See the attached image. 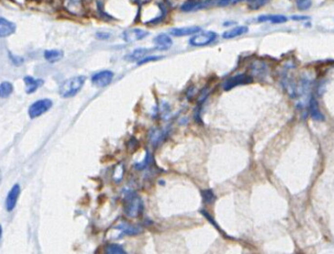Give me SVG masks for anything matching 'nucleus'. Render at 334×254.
Masks as SVG:
<instances>
[{"mask_svg": "<svg viewBox=\"0 0 334 254\" xmlns=\"http://www.w3.org/2000/svg\"><path fill=\"white\" fill-rule=\"evenodd\" d=\"M114 73L109 70L100 71L96 73L92 77V83L94 86L101 89L108 87L114 80Z\"/></svg>", "mask_w": 334, "mask_h": 254, "instance_id": "nucleus-6", "label": "nucleus"}, {"mask_svg": "<svg viewBox=\"0 0 334 254\" xmlns=\"http://www.w3.org/2000/svg\"><path fill=\"white\" fill-rule=\"evenodd\" d=\"M150 49H145V48H138L137 50H135L132 54L128 55L126 57L127 60L130 61H140L141 59H143L144 57L147 56V54L150 52Z\"/></svg>", "mask_w": 334, "mask_h": 254, "instance_id": "nucleus-20", "label": "nucleus"}, {"mask_svg": "<svg viewBox=\"0 0 334 254\" xmlns=\"http://www.w3.org/2000/svg\"><path fill=\"white\" fill-rule=\"evenodd\" d=\"M143 211L141 198L132 191L124 192V213L130 218H138Z\"/></svg>", "mask_w": 334, "mask_h": 254, "instance_id": "nucleus-1", "label": "nucleus"}, {"mask_svg": "<svg viewBox=\"0 0 334 254\" xmlns=\"http://www.w3.org/2000/svg\"><path fill=\"white\" fill-rule=\"evenodd\" d=\"M53 106V101L51 100L50 98H43V99H39L36 100L35 103H33L28 109V114L30 116V118L34 119L37 118L41 115H43L44 113H46L48 110H50V109L52 108Z\"/></svg>", "mask_w": 334, "mask_h": 254, "instance_id": "nucleus-3", "label": "nucleus"}, {"mask_svg": "<svg viewBox=\"0 0 334 254\" xmlns=\"http://www.w3.org/2000/svg\"><path fill=\"white\" fill-rule=\"evenodd\" d=\"M16 31V25L5 19L4 17L0 18V37L5 38L12 35Z\"/></svg>", "mask_w": 334, "mask_h": 254, "instance_id": "nucleus-11", "label": "nucleus"}, {"mask_svg": "<svg viewBox=\"0 0 334 254\" xmlns=\"http://www.w3.org/2000/svg\"><path fill=\"white\" fill-rule=\"evenodd\" d=\"M13 92V85L9 82H3L0 85V96L2 98L8 97Z\"/></svg>", "mask_w": 334, "mask_h": 254, "instance_id": "nucleus-23", "label": "nucleus"}, {"mask_svg": "<svg viewBox=\"0 0 334 254\" xmlns=\"http://www.w3.org/2000/svg\"><path fill=\"white\" fill-rule=\"evenodd\" d=\"M249 32V28L246 26H239V27H235L231 30H228L226 32L223 33V38L224 39H233L239 36H242L246 33Z\"/></svg>", "mask_w": 334, "mask_h": 254, "instance_id": "nucleus-17", "label": "nucleus"}, {"mask_svg": "<svg viewBox=\"0 0 334 254\" xmlns=\"http://www.w3.org/2000/svg\"><path fill=\"white\" fill-rule=\"evenodd\" d=\"M24 83H25V91L28 94H31L35 92L39 88H41L44 85V81L42 79H36L33 77H27L24 78Z\"/></svg>", "mask_w": 334, "mask_h": 254, "instance_id": "nucleus-12", "label": "nucleus"}, {"mask_svg": "<svg viewBox=\"0 0 334 254\" xmlns=\"http://www.w3.org/2000/svg\"><path fill=\"white\" fill-rule=\"evenodd\" d=\"M9 58L11 60V62L15 65V66H21L24 63V59L20 56H15L11 53H9Z\"/></svg>", "mask_w": 334, "mask_h": 254, "instance_id": "nucleus-29", "label": "nucleus"}, {"mask_svg": "<svg viewBox=\"0 0 334 254\" xmlns=\"http://www.w3.org/2000/svg\"><path fill=\"white\" fill-rule=\"evenodd\" d=\"M162 59V57H159V56H146L144 57L143 59H141L140 61L138 62V65L140 66V65H143V64H146L148 62H153V61H158Z\"/></svg>", "mask_w": 334, "mask_h": 254, "instance_id": "nucleus-27", "label": "nucleus"}, {"mask_svg": "<svg viewBox=\"0 0 334 254\" xmlns=\"http://www.w3.org/2000/svg\"><path fill=\"white\" fill-rule=\"evenodd\" d=\"M259 22H271L274 24H281V23H286L288 21V17L285 15H278V14H275V15H261L258 18Z\"/></svg>", "mask_w": 334, "mask_h": 254, "instance_id": "nucleus-16", "label": "nucleus"}, {"mask_svg": "<svg viewBox=\"0 0 334 254\" xmlns=\"http://www.w3.org/2000/svg\"><path fill=\"white\" fill-rule=\"evenodd\" d=\"M313 4L312 0H296V7L300 11L310 9Z\"/></svg>", "mask_w": 334, "mask_h": 254, "instance_id": "nucleus-26", "label": "nucleus"}, {"mask_svg": "<svg viewBox=\"0 0 334 254\" xmlns=\"http://www.w3.org/2000/svg\"><path fill=\"white\" fill-rule=\"evenodd\" d=\"M310 113H311V116L314 120H323L324 119V116L323 114L321 113L319 108H318V104H317V101L314 97H313L311 99V103H310Z\"/></svg>", "mask_w": 334, "mask_h": 254, "instance_id": "nucleus-19", "label": "nucleus"}, {"mask_svg": "<svg viewBox=\"0 0 334 254\" xmlns=\"http://www.w3.org/2000/svg\"><path fill=\"white\" fill-rule=\"evenodd\" d=\"M211 3L212 0H206V1H203V0H187L181 5V10L184 12H191L207 7Z\"/></svg>", "mask_w": 334, "mask_h": 254, "instance_id": "nucleus-10", "label": "nucleus"}, {"mask_svg": "<svg viewBox=\"0 0 334 254\" xmlns=\"http://www.w3.org/2000/svg\"><path fill=\"white\" fill-rule=\"evenodd\" d=\"M86 83L85 75H76V77L70 78L62 83L59 88V93L62 97L68 98L75 96L78 93Z\"/></svg>", "mask_w": 334, "mask_h": 254, "instance_id": "nucleus-2", "label": "nucleus"}, {"mask_svg": "<svg viewBox=\"0 0 334 254\" xmlns=\"http://www.w3.org/2000/svg\"><path fill=\"white\" fill-rule=\"evenodd\" d=\"M106 252L108 254H123L125 253V250L118 244H108L106 247Z\"/></svg>", "mask_w": 334, "mask_h": 254, "instance_id": "nucleus-24", "label": "nucleus"}, {"mask_svg": "<svg viewBox=\"0 0 334 254\" xmlns=\"http://www.w3.org/2000/svg\"><path fill=\"white\" fill-rule=\"evenodd\" d=\"M64 5L71 13L80 14L82 12V0H65Z\"/></svg>", "mask_w": 334, "mask_h": 254, "instance_id": "nucleus-18", "label": "nucleus"}, {"mask_svg": "<svg viewBox=\"0 0 334 254\" xmlns=\"http://www.w3.org/2000/svg\"><path fill=\"white\" fill-rule=\"evenodd\" d=\"M153 42L154 44H156V50H159V51L168 50L173 45V41L170 38V36L163 33L157 35L156 38H154Z\"/></svg>", "mask_w": 334, "mask_h": 254, "instance_id": "nucleus-13", "label": "nucleus"}, {"mask_svg": "<svg viewBox=\"0 0 334 254\" xmlns=\"http://www.w3.org/2000/svg\"><path fill=\"white\" fill-rule=\"evenodd\" d=\"M232 1L233 0H216V2L219 6H226V5L230 4Z\"/></svg>", "mask_w": 334, "mask_h": 254, "instance_id": "nucleus-31", "label": "nucleus"}, {"mask_svg": "<svg viewBox=\"0 0 334 254\" xmlns=\"http://www.w3.org/2000/svg\"><path fill=\"white\" fill-rule=\"evenodd\" d=\"M64 57V52L61 50H46L44 52V58L49 63L59 62Z\"/></svg>", "mask_w": 334, "mask_h": 254, "instance_id": "nucleus-15", "label": "nucleus"}, {"mask_svg": "<svg viewBox=\"0 0 334 254\" xmlns=\"http://www.w3.org/2000/svg\"><path fill=\"white\" fill-rule=\"evenodd\" d=\"M253 83V78L250 77V75L246 74V73H240L235 75V77H232L228 79L224 85L223 88L225 91H230L232 90L238 86H243V85H249Z\"/></svg>", "mask_w": 334, "mask_h": 254, "instance_id": "nucleus-7", "label": "nucleus"}, {"mask_svg": "<svg viewBox=\"0 0 334 254\" xmlns=\"http://www.w3.org/2000/svg\"><path fill=\"white\" fill-rule=\"evenodd\" d=\"M201 196H202L203 201H204L206 205L213 204V202H214L215 200H216V196H215L213 190H211V189H209V190H203V191L201 192Z\"/></svg>", "mask_w": 334, "mask_h": 254, "instance_id": "nucleus-22", "label": "nucleus"}, {"mask_svg": "<svg viewBox=\"0 0 334 254\" xmlns=\"http://www.w3.org/2000/svg\"><path fill=\"white\" fill-rule=\"evenodd\" d=\"M249 3V8L252 10H256L264 6L269 0H246Z\"/></svg>", "mask_w": 334, "mask_h": 254, "instance_id": "nucleus-25", "label": "nucleus"}, {"mask_svg": "<svg viewBox=\"0 0 334 254\" xmlns=\"http://www.w3.org/2000/svg\"><path fill=\"white\" fill-rule=\"evenodd\" d=\"M218 35L217 33L213 31L208 32H202L199 34H195L192 36L189 40V44L193 47H204L212 44L214 41H216Z\"/></svg>", "mask_w": 334, "mask_h": 254, "instance_id": "nucleus-5", "label": "nucleus"}, {"mask_svg": "<svg viewBox=\"0 0 334 254\" xmlns=\"http://www.w3.org/2000/svg\"><path fill=\"white\" fill-rule=\"evenodd\" d=\"M20 192H21L20 186L18 184H15L11 188L9 193L7 194L6 200H5V207H6V210L8 212H12L15 209L16 204H17V200H18V198H19V195H20Z\"/></svg>", "mask_w": 334, "mask_h": 254, "instance_id": "nucleus-9", "label": "nucleus"}, {"mask_svg": "<svg viewBox=\"0 0 334 254\" xmlns=\"http://www.w3.org/2000/svg\"><path fill=\"white\" fill-rule=\"evenodd\" d=\"M292 19L294 20H296V21H299V20H304V19H308L307 16H293Z\"/></svg>", "mask_w": 334, "mask_h": 254, "instance_id": "nucleus-32", "label": "nucleus"}, {"mask_svg": "<svg viewBox=\"0 0 334 254\" xmlns=\"http://www.w3.org/2000/svg\"><path fill=\"white\" fill-rule=\"evenodd\" d=\"M118 172H114V179L116 180V182H119L122 179V176H123V166L122 165H118L117 166Z\"/></svg>", "mask_w": 334, "mask_h": 254, "instance_id": "nucleus-28", "label": "nucleus"}, {"mask_svg": "<svg viewBox=\"0 0 334 254\" xmlns=\"http://www.w3.org/2000/svg\"><path fill=\"white\" fill-rule=\"evenodd\" d=\"M201 27L198 26H191V27H180V28H173L170 30V34L175 37H183L189 35H195L201 32Z\"/></svg>", "mask_w": 334, "mask_h": 254, "instance_id": "nucleus-14", "label": "nucleus"}, {"mask_svg": "<svg viewBox=\"0 0 334 254\" xmlns=\"http://www.w3.org/2000/svg\"><path fill=\"white\" fill-rule=\"evenodd\" d=\"M112 231L117 233V235L113 236V239H118L123 236H138L142 232V228L138 225L122 221L117 226H115Z\"/></svg>", "mask_w": 334, "mask_h": 254, "instance_id": "nucleus-4", "label": "nucleus"}, {"mask_svg": "<svg viewBox=\"0 0 334 254\" xmlns=\"http://www.w3.org/2000/svg\"><path fill=\"white\" fill-rule=\"evenodd\" d=\"M148 34L149 33L145 30L138 29V28H133V29L125 30L122 33V38L127 43H134V42L144 39L146 36H148Z\"/></svg>", "mask_w": 334, "mask_h": 254, "instance_id": "nucleus-8", "label": "nucleus"}, {"mask_svg": "<svg viewBox=\"0 0 334 254\" xmlns=\"http://www.w3.org/2000/svg\"><path fill=\"white\" fill-rule=\"evenodd\" d=\"M166 136V132L161 129H156L153 130L150 134V141L153 145H158Z\"/></svg>", "mask_w": 334, "mask_h": 254, "instance_id": "nucleus-21", "label": "nucleus"}, {"mask_svg": "<svg viewBox=\"0 0 334 254\" xmlns=\"http://www.w3.org/2000/svg\"><path fill=\"white\" fill-rule=\"evenodd\" d=\"M96 36L99 40H108L111 37V34L106 33V32H98L96 34Z\"/></svg>", "mask_w": 334, "mask_h": 254, "instance_id": "nucleus-30", "label": "nucleus"}]
</instances>
